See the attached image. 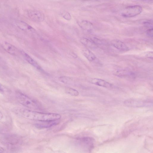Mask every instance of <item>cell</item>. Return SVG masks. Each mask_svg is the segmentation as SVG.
<instances>
[{"label": "cell", "mask_w": 153, "mask_h": 153, "mask_svg": "<svg viewBox=\"0 0 153 153\" xmlns=\"http://www.w3.org/2000/svg\"><path fill=\"white\" fill-rule=\"evenodd\" d=\"M14 111L17 115L25 118L41 122L59 120L61 117L58 114L42 113L25 109H17Z\"/></svg>", "instance_id": "cell-1"}, {"label": "cell", "mask_w": 153, "mask_h": 153, "mask_svg": "<svg viewBox=\"0 0 153 153\" xmlns=\"http://www.w3.org/2000/svg\"><path fill=\"white\" fill-rule=\"evenodd\" d=\"M16 96L17 101L25 107L32 109L40 108L41 105L39 102L19 91L16 92Z\"/></svg>", "instance_id": "cell-2"}, {"label": "cell", "mask_w": 153, "mask_h": 153, "mask_svg": "<svg viewBox=\"0 0 153 153\" xmlns=\"http://www.w3.org/2000/svg\"><path fill=\"white\" fill-rule=\"evenodd\" d=\"M142 7L139 5H135L126 7L122 13V16L126 18L134 17L140 14L142 11Z\"/></svg>", "instance_id": "cell-3"}, {"label": "cell", "mask_w": 153, "mask_h": 153, "mask_svg": "<svg viewBox=\"0 0 153 153\" xmlns=\"http://www.w3.org/2000/svg\"><path fill=\"white\" fill-rule=\"evenodd\" d=\"M124 104L127 106L132 107H140L151 105L152 102L148 100L130 99L125 100Z\"/></svg>", "instance_id": "cell-4"}, {"label": "cell", "mask_w": 153, "mask_h": 153, "mask_svg": "<svg viewBox=\"0 0 153 153\" xmlns=\"http://www.w3.org/2000/svg\"><path fill=\"white\" fill-rule=\"evenodd\" d=\"M27 15L30 19L34 22H42L45 19V15L44 13L37 10H28L27 11Z\"/></svg>", "instance_id": "cell-5"}, {"label": "cell", "mask_w": 153, "mask_h": 153, "mask_svg": "<svg viewBox=\"0 0 153 153\" xmlns=\"http://www.w3.org/2000/svg\"><path fill=\"white\" fill-rule=\"evenodd\" d=\"M59 120L52 121H42V123L34 124L35 127L38 129H42L51 127L58 124Z\"/></svg>", "instance_id": "cell-6"}, {"label": "cell", "mask_w": 153, "mask_h": 153, "mask_svg": "<svg viewBox=\"0 0 153 153\" xmlns=\"http://www.w3.org/2000/svg\"><path fill=\"white\" fill-rule=\"evenodd\" d=\"M3 48L10 54L16 55L18 53L17 49L14 46L7 42H5L2 44Z\"/></svg>", "instance_id": "cell-7"}, {"label": "cell", "mask_w": 153, "mask_h": 153, "mask_svg": "<svg viewBox=\"0 0 153 153\" xmlns=\"http://www.w3.org/2000/svg\"><path fill=\"white\" fill-rule=\"evenodd\" d=\"M89 81L92 84L105 88L111 87L112 85L106 81L97 78H91Z\"/></svg>", "instance_id": "cell-8"}, {"label": "cell", "mask_w": 153, "mask_h": 153, "mask_svg": "<svg viewBox=\"0 0 153 153\" xmlns=\"http://www.w3.org/2000/svg\"><path fill=\"white\" fill-rule=\"evenodd\" d=\"M111 45L116 48L123 51L128 50L127 46L123 42L118 39H114L111 41Z\"/></svg>", "instance_id": "cell-9"}, {"label": "cell", "mask_w": 153, "mask_h": 153, "mask_svg": "<svg viewBox=\"0 0 153 153\" xmlns=\"http://www.w3.org/2000/svg\"><path fill=\"white\" fill-rule=\"evenodd\" d=\"M80 143L82 145L87 147L88 148L91 149L93 146L94 139L90 137H84L79 139Z\"/></svg>", "instance_id": "cell-10"}, {"label": "cell", "mask_w": 153, "mask_h": 153, "mask_svg": "<svg viewBox=\"0 0 153 153\" xmlns=\"http://www.w3.org/2000/svg\"><path fill=\"white\" fill-rule=\"evenodd\" d=\"M21 53L25 59L29 64L39 70L41 71L42 70V68L39 64L28 54L24 51L21 52Z\"/></svg>", "instance_id": "cell-11"}, {"label": "cell", "mask_w": 153, "mask_h": 153, "mask_svg": "<svg viewBox=\"0 0 153 153\" xmlns=\"http://www.w3.org/2000/svg\"><path fill=\"white\" fill-rule=\"evenodd\" d=\"M78 25L82 29L87 31L91 30L93 27L92 23L86 20H82L78 22Z\"/></svg>", "instance_id": "cell-12"}, {"label": "cell", "mask_w": 153, "mask_h": 153, "mask_svg": "<svg viewBox=\"0 0 153 153\" xmlns=\"http://www.w3.org/2000/svg\"><path fill=\"white\" fill-rule=\"evenodd\" d=\"M80 42L84 45L91 48H95L97 47V45L91 40L86 38H82L80 39Z\"/></svg>", "instance_id": "cell-13"}, {"label": "cell", "mask_w": 153, "mask_h": 153, "mask_svg": "<svg viewBox=\"0 0 153 153\" xmlns=\"http://www.w3.org/2000/svg\"><path fill=\"white\" fill-rule=\"evenodd\" d=\"M82 53L84 56L90 61H92L96 58L95 55L88 49H84L82 51Z\"/></svg>", "instance_id": "cell-14"}, {"label": "cell", "mask_w": 153, "mask_h": 153, "mask_svg": "<svg viewBox=\"0 0 153 153\" xmlns=\"http://www.w3.org/2000/svg\"><path fill=\"white\" fill-rule=\"evenodd\" d=\"M17 24L18 27L22 30L33 31L34 30L31 26L23 21H20Z\"/></svg>", "instance_id": "cell-15"}, {"label": "cell", "mask_w": 153, "mask_h": 153, "mask_svg": "<svg viewBox=\"0 0 153 153\" xmlns=\"http://www.w3.org/2000/svg\"><path fill=\"white\" fill-rule=\"evenodd\" d=\"M65 91L67 94L73 96H77L79 94V92L71 88H66L65 89Z\"/></svg>", "instance_id": "cell-16"}, {"label": "cell", "mask_w": 153, "mask_h": 153, "mask_svg": "<svg viewBox=\"0 0 153 153\" xmlns=\"http://www.w3.org/2000/svg\"><path fill=\"white\" fill-rule=\"evenodd\" d=\"M71 79L70 77L65 76H60L59 78V81L64 83L68 82L71 80Z\"/></svg>", "instance_id": "cell-17"}, {"label": "cell", "mask_w": 153, "mask_h": 153, "mask_svg": "<svg viewBox=\"0 0 153 153\" xmlns=\"http://www.w3.org/2000/svg\"><path fill=\"white\" fill-rule=\"evenodd\" d=\"M143 23L145 26L150 28H153L152 21V20L145 21L143 22Z\"/></svg>", "instance_id": "cell-18"}, {"label": "cell", "mask_w": 153, "mask_h": 153, "mask_svg": "<svg viewBox=\"0 0 153 153\" xmlns=\"http://www.w3.org/2000/svg\"><path fill=\"white\" fill-rule=\"evenodd\" d=\"M147 35L150 37L152 38L153 36V28H149L146 31Z\"/></svg>", "instance_id": "cell-19"}, {"label": "cell", "mask_w": 153, "mask_h": 153, "mask_svg": "<svg viewBox=\"0 0 153 153\" xmlns=\"http://www.w3.org/2000/svg\"><path fill=\"white\" fill-rule=\"evenodd\" d=\"M63 17L67 20H70L71 19V16L70 14L68 13H66L63 16Z\"/></svg>", "instance_id": "cell-20"}, {"label": "cell", "mask_w": 153, "mask_h": 153, "mask_svg": "<svg viewBox=\"0 0 153 153\" xmlns=\"http://www.w3.org/2000/svg\"><path fill=\"white\" fill-rule=\"evenodd\" d=\"M4 86L0 83V93L3 94L4 92Z\"/></svg>", "instance_id": "cell-21"}, {"label": "cell", "mask_w": 153, "mask_h": 153, "mask_svg": "<svg viewBox=\"0 0 153 153\" xmlns=\"http://www.w3.org/2000/svg\"><path fill=\"white\" fill-rule=\"evenodd\" d=\"M146 56L148 58L152 59L153 58V52H148L146 55Z\"/></svg>", "instance_id": "cell-22"}, {"label": "cell", "mask_w": 153, "mask_h": 153, "mask_svg": "<svg viewBox=\"0 0 153 153\" xmlns=\"http://www.w3.org/2000/svg\"><path fill=\"white\" fill-rule=\"evenodd\" d=\"M71 56L74 58H76L77 57V55L74 53L72 52L71 53Z\"/></svg>", "instance_id": "cell-23"}, {"label": "cell", "mask_w": 153, "mask_h": 153, "mask_svg": "<svg viewBox=\"0 0 153 153\" xmlns=\"http://www.w3.org/2000/svg\"><path fill=\"white\" fill-rule=\"evenodd\" d=\"M5 151L4 149L2 147L0 146V153L4 152Z\"/></svg>", "instance_id": "cell-24"}, {"label": "cell", "mask_w": 153, "mask_h": 153, "mask_svg": "<svg viewBox=\"0 0 153 153\" xmlns=\"http://www.w3.org/2000/svg\"><path fill=\"white\" fill-rule=\"evenodd\" d=\"M4 116L3 114L0 111V120H1L3 118Z\"/></svg>", "instance_id": "cell-25"}, {"label": "cell", "mask_w": 153, "mask_h": 153, "mask_svg": "<svg viewBox=\"0 0 153 153\" xmlns=\"http://www.w3.org/2000/svg\"><path fill=\"white\" fill-rule=\"evenodd\" d=\"M147 1L149 2H152L153 0H146Z\"/></svg>", "instance_id": "cell-26"}]
</instances>
